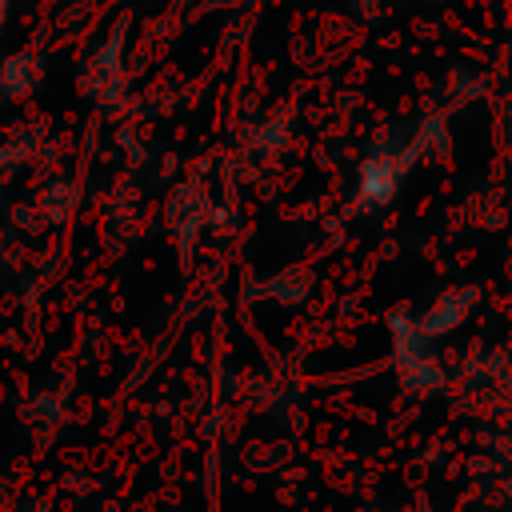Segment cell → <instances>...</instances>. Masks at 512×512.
Returning a JSON list of instances; mask_svg holds the SVG:
<instances>
[{"label":"cell","instance_id":"6da1fadb","mask_svg":"<svg viewBox=\"0 0 512 512\" xmlns=\"http://www.w3.org/2000/svg\"><path fill=\"white\" fill-rule=\"evenodd\" d=\"M4 4H8V0H0V16H4Z\"/></svg>","mask_w":512,"mask_h":512}]
</instances>
